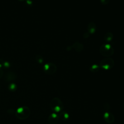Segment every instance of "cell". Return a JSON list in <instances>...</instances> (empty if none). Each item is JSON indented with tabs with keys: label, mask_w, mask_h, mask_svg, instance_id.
Instances as JSON below:
<instances>
[{
	"label": "cell",
	"mask_w": 124,
	"mask_h": 124,
	"mask_svg": "<svg viewBox=\"0 0 124 124\" xmlns=\"http://www.w3.org/2000/svg\"><path fill=\"white\" fill-rule=\"evenodd\" d=\"M50 107L53 112H61L64 108V105L62 100L57 97H54L50 103Z\"/></svg>",
	"instance_id": "obj_1"
},
{
	"label": "cell",
	"mask_w": 124,
	"mask_h": 124,
	"mask_svg": "<svg viewBox=\"0 0 124 124\" xmlns=\"http://www.w3.org/2000/svg\"><path fill=\"white\" fill-rule=\"evenodd\" d=\"M16 117L20 120L28 118L31 113L30 109L27 106H22L17 108L15 111Z\"/></svg>",
	"instance_id": "obj_2"
},
{
	"label": "cell",
	"mask_w": 124,
	"mask_h": 124,
	"mask_svg": "<svg viewBox=\"0 0 124 124\" xmlns=\"http://www.w3.org/2000/svg\"><path fill=\"white\" fill-rule=\"evenodd\" d=\"M99 52L103 56L109 57L113 54L114 49L110 45L105 44L102 45L100 47Z\"/></svg>",
	"instance_id": "obj_3"
},
{
	"label": "cell",
	"mask_w": 124,
	"mask_h": 124,
	"mask_svg": "<svg viewBox=\"0 0 124 124\" xmlns=\"http://www.w3.org/2000/svg\"><path fill=\"white\" fill-rule=\"evenodd\" d=\"M99 65L102 69L108 70L111 69L114 66V61L111 58L106 57L101 60Z\"/></svg>",
	"instance_id": "obj_4"
},
{
	"label": "cell",
	"mask_w": 124,
	"mask_h": 124,
	"mask_svg": "<svg viewBox=\"0 0 124 124\" xmlns=\"http://www.w3.org/2000/svg\"><path fill=\"white\" fill-rule=\"evenodd\" d=\"M43 70L46 74L48 75H52L56 72L57 66L53 63L48 62L44 65Z\"/></svg>",
	"instance_id": "obj_5"
},
{
	"label": "cell",
	"mask_w": 124,
	"mask_h": 124,
	"mask_svg": "<svg viewBox=\"0 0 124 124\" xmlns=\"http://www.w3.org/2000/svg\"><path fill=\"white\" fill-rule=\"evenodd\" d=\"M103 118L106 122L108 124H112L115 121V117L113 114L108 111H106L103 114Z\"/></svg>",
	"instance_id": "obj_6"
},
{
	"label": "cell",
	"mask_w": 124,
	"mask_h": 124,
	"mask_svg": "<svg viewBox=\"0 0 124 124\" xmlns=\"http://www.w3.org/2000/svg\"><path fill=\"white\" fill-rule=\"evenodd\" d=\"M59 116L55 112L52 113L48 117V122L49 124H56L59 121Z\"/></svg>",
	"instance_id": "obj_7"
},
{
	"label": "cell",
	"mask_w": 124,
	"mask_h": 124,
	"mask_svg": "<svg viewBox=\"0 0 124 124\" xmlns=\"http://www.w3.org/2000/svg\"><path fill=\"white\" fill-rule=\"evenodd\" d=\"M16 78V73L13 72H7L4 76V79L6 81H10L15 80Z\"/></svg>",
	"instance_id": "obj_8"
},
{
	"label": "cell",
	"mask_w": 124,
	"mask_h": 124,
	"mask_svg": "<svg viewBox=\"0 0 124 124\" xmlns=\"http://www.w3.org/2000/svg\"><path fill=\"white\" fill-rule=\"evenodd\" d=\"M96 27L95 24L93 22H90L87 26L88 32L90 34H93L96 31Z\"/></svg>",
	"instance_id": "obj_9"
},
{
	"label": "cell",
	"mask_w": 124,
	"mask_h": 124,
	"mask_svg": "<svg viewBox=\"0 0 124 124\" xmlns=\"http://www.w3.org/2000/svg\"><path fill=\"white\" fill-rule=\"evenodd\" d=\"M72 47H73L77 52H80L83 50L84 48V46L82 44L78 42H76L73 44Z\"/></svg>",
	"instance_id": "obj_10"
},
{
	"label": "cell",
	"mask_w": 124,
	"mask_h": 124,
	"mask_svg": "<svg viewBox=\"0 0 124 124\" xmlns=\"http://www.w3.org/2000/svg\"><path fill=\"white\" fill-rule=\"evenodd\" d=\"M59 116L60 119L63 121H66L68 120L69 118V114L65 111H62L61 112H60Z\"/></svg>",
	"instance_id": "obj_11"
},
{
	"label": "cell",
	"mask_w": 124,
	"mask_h": 124,
	"mask_svg": "<svg viewBox=\"0 0 124 124\" xmlns=\"http://www.w3.org/2000/svg\"><path fill=\"white\" fill-rule=\"evenodd\" d=\"M10 66V63L5 60L0 59V68H8Z\"/></svg>",
	"instance_id": "obj_12"
},
{
	"label": "cell",
	"mask_w": 124,
	"mask_h": 124,
	"mask_svg": "<svg viewBox=\"0 0 124 124\" xmlns=\"http://www.w3.org/2000/svg\"><path fill=\"white\" fill-rule=\"evenodd\" d=\"M113 38V35L111 32H108L104 35V40L107 42H111Z\"/></svg>",
	"instance_id": "obj_13"
},
{
	"label": "cell",
	"mask_w": 124,
	"mask_h": 124,
	"mask_svg": "<svg viewBox=\"0 0 124 124\" xmlns=\"http://www.w3.org/2000/svg\"><path fill=\"white\" fill-rule=\"evenodd\" d=\"M100 68V67L99 65L96 64H94L90 67V71H91L93 73H95V72H98Z\"/></svg>",
	"instance_id": "obj_14"
},
{
	"label": "cell",
	"mask_w": 124,
	"mask_h": 124,
	"mask_svg": "<svg viewBox=\"0 0 124 124\" xmlns=\"http://www.w3.org/2000/svg\"><path fill=\"white\" fill-rule=\"evenodd\" d=\"M17 87H16V85L14 83H12L11 84H10L8 86V89L10 91H12V92H14L16 90Z\"/></svg>",
	"instance_id": "obj_15"
},
{
	"label": "cell",
	"mask_w": 124,
	"mask_h": 124,
	"mask_svg": "<svg viewBox=\"0 0 124 124\" xmlns=\"http://www.w3.org/2000/svg\"><path fill=\"white\" fill-rule=\"evenodd\" d=\"M35 60L37 62L40 64H41L43 62V58L42 56L40 55H38L35 57Z\"/></svg>",
	"instance_id": "obj_16"
},
{
	"label": "cell",
	"mask_w": 124,
	"mask_h": 124,
	"mask_svg": "<svg viewBox=\"0 0 124 124\" xmlns=\"http://www.w3.org/2000/svg\"><path fill=\"white\" fill-rule=\"evenodd\" d=\"M110 1V0H100V2L102 3V4L105 5L108 4Z\"/></svg>",
	"instance_id": "obj_17"
},
{
	"label": "cell",
	"mask_w": 124,
	"mask_h": 124,
	"mask_svg": "<svg viewBox=\"0 0 124 124\" xmlns=\"http://www.w3.org/2000/svg\"><path fill=\"white\" fill-rule=\"evenodd\" d=\"M89 35H90V34H89V33L88 32H85L84 33V34H83V37L85 38H88L89 36Z\"/></svg>",
	"instance_id": "obj_18"
},
{
	"label": "cell",
	"mask_w": 124,
	"mask_h": 124,
	"mask_svg": "<svg viewBox=\"0 0 124 124\" xmlns=\"http://www.w3.org/2000/svg\"><path fill=\"white\" fill-rule=\"evenodd\" d=\"M3 69L0 68V79L3 77Z\"/></svg>",
	"instance_id": "obj_19"
},
{
	"label": "cell",
	"mask_w": 124,
	"mask_h": 124,
	"mask_svg": "<svg viewBox=\"0 0 124 124\" xmlns=\"http://www.w3.org/2000/svg\"><path fill=\"white\" fill-rule=\"evenodd\" d=\"M20 0V1H24L25 0Z\"/></svg>",
	"instance_id": "obj_20"
},
{
	"label": "cell",
	"mask_w": 124,
	"mask_h": 124,
	"mask_svg": "<svg viewBox=\"0 0 124 124\" xmlns=\"http://www.w3.org/2000/svg\"></svg>",
	"instance_id": "obj_21"
},
{
	"label": "cell",
	"mask_w": 124,
	"mask_h": 124,
	"mask_svg": "<svg viewBox=\"0 0 124 124\" xmlns=\"http://www.w3.org/2000/svg\"></svg>",
	"instance_id": "obj_22"
}]
</instances>
